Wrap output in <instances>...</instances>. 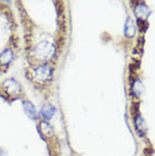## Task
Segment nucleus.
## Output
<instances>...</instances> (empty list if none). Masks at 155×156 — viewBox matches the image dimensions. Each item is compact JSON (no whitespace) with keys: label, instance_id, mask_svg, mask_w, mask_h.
Here are the masks:
<instances>
[{"label":"nucleus","instance_id":"9d476101","mask_svg":"<svg viewBox=\"0 0 155 156\" xmlns=\"http://www.w3.org/2000/svg\"><path fill=\"white\" fill-rule=\"evenodd\" d=\"M0 156H7V153L5 152L4 149L0 148Z\"/></svg>","mask_w":155,"mask_h":156},{"label":"nucleus","instance_id":"423d86ee","mask_svg":"<svg viewBox=\"0 0 155 156\" xmlns=\"http://www.w3.org/2000/svg\"><path fill=\"white\" fill-rule=\"evenodd\" d=\"M13 51L10 49H5L2 52H1V55H0V63L1 65H5V66H8L9 63L12 62L13 60Z\"/></svg>","mask_w":155,"mask_h":156},{"label":"nucleus","instance_id":"20e7f679","mask_svg":"<svg viewBox=\"0 0 155 156\" xmlns=\"http://www.w3.org/2000/svg\"><path fill=\"white\" fill-rule=\"evenodd\" d=\"M56 112H57V109H56L52 104H50V103H45V104L41 108V110H40V113H41V115H42L45 120H50L51 118L56 114Z\"/></svg>","mask_w":155,"mask_h":156},{"label":"nucleus","instance_id":"39448f33","mask_svg":"<svg viewBox=\"0 0 155 156\" xmlns=\"http://www.w3.org/2000/svg\"><path fill=\"white\" fill-rule=\"evenodd\" d=\"M124 35L129 37V39H132L134 37L136 34V27H135V23L132 22V20L130 17H127V20H126V23H124Z\"/></svg>","mask_w":155,"mask_h":156},{"label":"nucleus","instance_id":"6e6552de","mask_svg":"<svg viewBox=\"0 0 155 156\" xmlns=\"http://www.w3.org/2000/svg\"><path fill=\"white\" fill-rule=\"evenodd\" d=\"M40 130H41L43 133H45L47 137L53 135V129H52V127H51L48 122H45V121H43V122L40 123Z\"/></svg>","mask_w":155,"mask_h":156},{"label":"nucleus","instance_id":"7ed1b4c3","mask_svg":"<svg viewBox=\"0 0 155 156\" xmlns=\"http://www.w3.org/2000/svg\"><path fill=\"white\" fill-rule=\"evenodd\" d=\"M23 108H24V111H25V113L26 115L30 119L32 120H38V111L35 109V106L33 105V103H31L30 101H24L23 102Z\"/></svg>","mask_w":155,"mask_h":156},{"label":"nucleus","instance_id":"f03ea898","mask_svg":"<svg viewBox=\"0 0 155 156\" xmlns=\"http://www.w3.org/2000/svg\"><path fill=\"white\" fill-rule=\"evenodd\" d=\"M33 76L38 82H47L52 77V69L49 65H43L34 69Z\"/></svg>","mask_w":155,"mask_h":156},{"label":"nucleus","instance_id":"f257e3e1","mask_svg":"<svg viewBox=\"0 0 155 156\" xmlns=\"http://www.w3.org/2000/svg\"><path fill=\"white\" fill-rule=\"evenodd\" d=\"M54 52H56L54 45L48 41L40 42L34 50L35 55L40 59H51L54 55Z\"/></svg>","mask_w":155,"mask_h":156},{"label":"nucleus","instance_id":"1a4fd4ad","mask_svg":"<svg viewBox=\"0 0 155 156\" xmlns=\"http://www.w3.org/2000/svg\"><path fill=\"white\" fill-rule=\"evenodd\" d=\"M142 90H143L142 83H140L139 80H135L134 84H132V92H134V94H135V95H140Z\"/></svg>","mask_w":155,"mask_h":156},{"label":"nucleus","instance_id":"0eeeda50","mask_svg":"<svg viewBox=\"0 0 155 156\" xmlns=\"http://www.w3.org/2000/svg\"><path fill=\"white\" fill-rule=\"evenodd\" d=\"M136 16L140 17V18H145L148 16V8L145 4H139L136 8Z\"/></svg>","mask_w":155,"mask_h":156}]
</instances>
